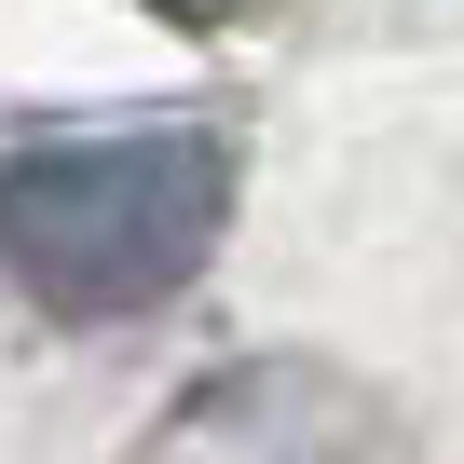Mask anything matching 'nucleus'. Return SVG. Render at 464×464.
Returning a JSON list of instances; mask_svg holds the SVG:
<instances>
[{"instance_id": "obj_1", "label": "nucleus", "mask_w": 464, "mask_h": 464, "mask_svg": "<svg viewBox=\"0 0 464 464\" xmlns=\"http://www.w3.org/2000/svg\"><path fill=\"white\" fill-rule=\"evenodd\" d=\"M232 137L218 123H69L0 150V274L69 328H123L178 301L232 232Z\"/></svg>"}, {"instance_id": "obj_3", "label": "nucleus", "mask_w": 464, "mask_h": 464, "mask_svg": "<svg viewBox=\"0 0 464 464\" xmlns=\"http://www.w3.org/2000/svg\"><path fill=\"white\" fill-rule=\"evenodd\" d=\"M137 14H164V28H246V14H274V0H137Z\"/></svg>"}, {"instance_id": "obj_2", "label": "nucleus", "mask_w": 464, "mask_h": 464, "mask_svg": "<svg viewBox=\"0 0 464 464\" xmlns=\"http://www.w3.org/2000/svg\"><path fill=\"white\" fill-rule=\"evenodd\" d=\"M123 464H423V437L342 355H218L150 410Z\"/></svg>"}]
</instances>
